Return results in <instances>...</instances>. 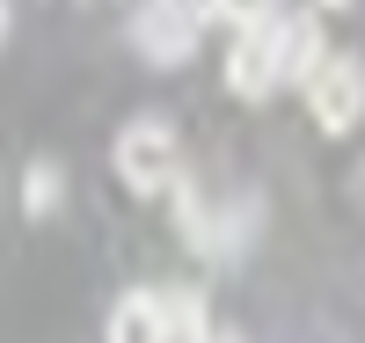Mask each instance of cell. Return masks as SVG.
<instances>
[{"instance_id":"obj_4","label":"cell","mask_w":365,"mask_h":343,"mask_svg":"<svg viewBox=\"0 0 365 343\" xmlns=\"http://www.w3.org/2000/svg\"><path fill=\"white\" fill-rule=\"evenodd\" d=\"M197 15L182 8V0H146V8L132 15V51L146 58V66H182V58L197 51Z\"/></svg>"},{"instance_id":"obj_5","label":"cell","mask_w":365,"mask_h":343,"mask_svg":"<svg viewBox=\"0 0 365 343\" xmlns=\"http://www.w3.org/2000/svg\"><path fill=\"white\" fill-rule=\"evenodd\" d=\"M322 66V22L314 15H285V44H278V88H307Z\"/></svg>"},{"instance_id":"obj_11","label":"cell","mask_w":365,"mask_h":343,"mask_svg":"<svg viewBox=\"0 0 365 343\" xmlns=\"http://www.w3.org/2000/svg\"><path fill=\"white\" fill-rule=\"evenodd\" d=\"M205 343H241V336H234V329H212V336H205Z\"/></svg>"},{"instance_id":"obj_7","label":"cell","mask_w":365,"mask_h":343,"mask_svg":"<svg viewBox=\"0 0 365 343\" xmlns=\"http://www.w3.org/2000/svg\"><path fill=\"white\" fill-rule=\"evenodd\" d=\"M161 314H168V343H205V336H212V329H205V300H197V285L161 292Z\"/></svg>"},{"instance_id":"obj_10","label":"cell","mask_w":365,"mask_h":343,"mask_svg":"<svg viewBox=\"0 0 365 343\" xmlns=\"http://www.w3.org/2000/svg\"><path fill=\"white\" fill-rule=\"evenodd\" d=\"M227 15H234V22H249V15H270V0H227Z\"/></svg>"},{"instance_id":"obj_12","label":"cell","mask_w":365,"mask_h":343,"mask_svg":"<svg viewBox=\"0 0 365 343\" xmlns=\"http://www.w3.org/2000/svg\"><path fill=\"white\" fill-rule=\"evenodd\" d=\"M329 8H351V0H329Z\"/></svg>"},{"instance_id":"obj_6","label":"cell","mask_w":365,"mask_h":343,"mask_svg":"<svg viewBox=\"0 0 365 343\" xmlns=\"http://www.w3.org/2000/svg\"><path fill=\"white\" fill-rule=\"evenodd\" d=\"M110 343H168V314L161 292H125L110 307Z\"/></svg>"},{"instance_id":"obj_2","label":"cell","mask_w":365,"mask_h":343,"mask_svg":"<svg viewBox=\"0 0 365 343\" xmlns=\"http://www.w3.org/2000/svg\"><path fill=\"white\" fill-rule=\"evenodd\" d=\"M278 44H285V15H249L234 22V51H227V88L241 103H263L278 88Z\"/></svg>"},{"instance_id":"obj_13","label":"cell","mask_w":365,"mask_h":343,"mask_svg":"<svg viewBox=\"0 0 365 343\" xmlns=\"http://www.w3.org/2000/svg\"><path fill=\"white\" fill-rule=\"evenodd\" d=\"M358 190H365V175H358Z\"/></svg>"},{"instance_id":"obj_9","label":"cell","mask_w":365,"mask_h":343,"mask_svg":"<svg viewBox=\"0 0 365 343\" xmlns=\"http://www.w3.org/2000/svg\"><path fill=\"white\" fill-rule=\"evenodd\" d=\"M182 8H190L197 22H220V15H227V0H182Z\"/></svg>"},{"instance_id":"obj_1","label":"cell","mask_w":365,"mask_h":343,"mask_svg":"<svg viewBox=\"0 0 365 343\" xmlns=\"http://www.w3.org/2000/svg\"><path fill=\"white\" fill-rule=\"evenodd\" d=\"M110 161H117V175H125V190H139V198H161V190L182 183V146H175V132L161 117H132L125 132H117Z\"/></svg>"},{"instance_id":"obj_8","label":"cell","mask_w":365,"mask_h":343,"mask_svg":"<svg viewBox=\"0 0 365 343\" xmlns=\"http://www.w3.org/2000/svg\"><path fill=\"white\" fill-rule=\"evenodd\" d=\"M58 190H66V175H58V161H29V175H22V212H29V220H44V212H58Z\"/></svg>"},{"instance_id":"obj_3","label":"cell","mask_w":365,"mask_h":343,"mask_svg":"<svg viewBox=\"0 0 365 343\" xmlns=\"http://www.w3.org/2000/svg\"><path fill=\"white\" fill-rule=\"evenodd\" d=\"M307 110L322 132H358V117H365V58L336 51V58H322L314 81H307Z\"/></svg>"}]
</instances>
